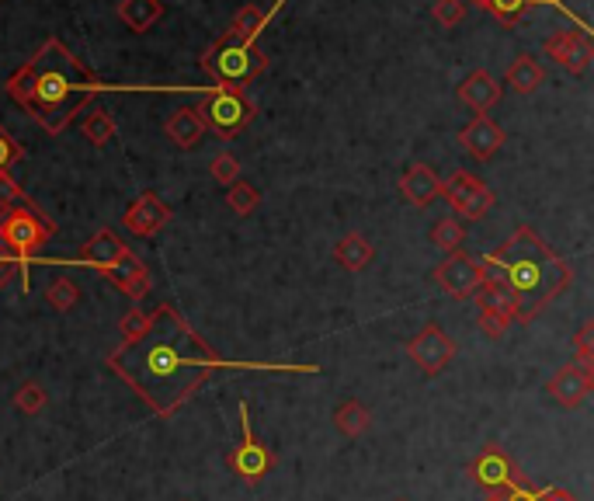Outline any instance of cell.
Masks as SVG:
<instances>
[{
    "label": "cell",
    "instance_id": "6da1fadb",
    "mask_svg": "<svg viewBox=\"0 0 594 501\" xmlns=\"http://www.w3.org/2000/svg\"><path fill=\"white\" fill-rule=\"evenodd\" d=\"M226 366L233 369L237 362L212 352L171 303L153 310V324L143 338L119 341L108 355V369L119 373L160 418H171L216 369Z\"/></svg>",
    "mask_w": 594,
    "mask_h": 501
},
{
    "label": "cell",
    "instance_id": "7a4b0ae2",
    "mask_svg": "<svg viewBox=\"0 0 594 501\" xmlns=\"http://www.w3.org/2000/svg\"><path fill=\"white\" fill-rule=\"evenodd\" d=\"M101 91L98 77L87 74L77 63V56H70V49L60 39H49L18 74H11L7 81V94L14 105L28 108L32 119L42 129H49L53 136H60L70 119L87 108V101Z\"/></svg>",
    "mask_w": 594,
    "mask_h": 501
},
{
    "label": "cell",
    "instance_id": "3957f363",
    "mask_svg": "<svg viewBox=\"0 0 594 501\" xmlns=\"http://www.w3.org/2000/svg\"><path fill=\"white\" fill-rule=\"evenodd\" d=\"M483 279H501L515 293L518 324H532L574 282V268L549 248L532 227H518L487 258H480Z\"/></svg>",
    "mask_w": 594,
    "mask_h": 501
},
{
    "label": "cell",
    "instance_id": "277c9868",
    "mask_svg": "<svg viewBox=\"0 0 594 501\" xmlns=\"http://www.w3.org/2000/svg\"><path fill=\"white\" fill-rule=\"evenodd\" d=\"M56 234V223L46 220L32 202H21L14 209H0V244L18 258L21 265V289L32 286V258L49 237Z\"/></svg>",
    "mask_w": 594,
    "mask_h": 501
},
{
    "label": "cell",
    "instance_id": "5b68a950",
    "mask_svg": "<svg viewBox=\"0 0 594 501\" xmlns=\"http://www.w3.org/2000/svg\"><path fill=\"white\" fill-rule=\"evenodd\" d=\"M198 63L219 87H244L268 70V56L258 49V42H244L230 32L212 42Z\"/></svg>",
    "mask_w": 594,
    "mask_h": 501
},
{
    "label": "cell",
    "instance_id": "8992f818",
    "mask_svg": "<svg viewBox=\"0 0 594 501\" xmlns=\"http://www.w3.org/2000/svg\"><path fill=\"white\" fill-rule=\"evenodd\" d=\"M198 112H202L205 126L212 133L223 136V140H233V136H240L254 122L258 105L247 98L244 87H212L198 101Z\"/></svg>",
    "mask_w": 594,
    "mask_h": 501
},
{
    "label": "cell",
    "instance_id": "52a82bcc",
    "mask_svg": "<svg viewBox=\"0 0 594 501\" xmlns=\"http://www.w3.org/2000/svg\"><path fill=\"white\" fill-rule=\"evenodd\" d=\"M240 446L230 449V456H226V467L233 470V474L240 477V481L247 484V488H258L264 477L275 470L278 456L271 453L268 446L254 435V425H251V411H247V404H240Z\"/></svg>",
    "mask_w": 594,
    "mask_h": 501
},
{
    "label": "cell",
    "instance_id": "ba28073f",
    "mask_svg": "<svg viewBox=\"0 0 594 501\" xmlns=\"http://www.w3.org/2000/svg\"><path fill=\"white\" fill-rule=\"evenodd\" d=\"M442 199L452 209V216H459L462 223H476L494 209V192L483 185L476 174L469 171H452L442 181Z\"/></svg>",
    "mask_w": 594,
    "mask_h": 501
},
{
    "label": "cell",
    "instance_id": "9c48e42d",
    "mask_svg": "<svg viewBox=\"0 0 594 501\" xmlns=\"http://www.w3.org/2000/svg\"><path fill=\"white\" fill-rule=\"evenodd\" d=\"M456 352H459L456 338H452V334H445L442 324H435V321L424 324V328L407 341L410 362H414V366L421 369L424 376L445 373V369L452 366V359H456Z\"/></svg>",
    "mask_w": 594,
    "mask_h": 501
},
{
    "label": "cell",
    "instance_id": "30bf717a",
    "mask_svg": "<svg viewBox=\"0 0 594 501\" xmlns=\"http://www.w3.org/2000/svg\"><path fill=\"white\" fill-rule=\"evenodd\" d=\"M466 474H469V481H473L476 488L487 491L490 498L504 495V491L515 488L518 481H525V477L518 474V463L497 446H487L480 456H473V463H469Z\"/></svg>",
    "mask_w": 594,
    "mask_h": 501
},
{
    "label": "cell",
    "instance_id": "8fae6325",
    "mask_svg": "<svg viewBox=\"0 0 594 501\" xmlns=\"http://www.w3.org/2000/svg\"><path fill=\"white\" fill-rule=\"evenodd\" d=\"M431 279H435L438 289L449 293L452 300H473L483 286V265L476 258H469V254L452 251L449 258L431 272Z\"/></svg>",
    "mask_w": 594,
    "mask_h": 501
},
{
    "label": "cell",
    "instance_id": "7c38bea8",
    "mask_svg": "<svg viewBox=\"0 0 594 501\" xmlns=\"http://www.w3.org/2000/svg\"><path fill=\"white\" fill-rule=\"evenodd\" d=\"M542 53H546L556 67L567 70V74H584L588 63L594 60V42L588 39V32H581V28H560V32H553L546 39Z\"/></svg>",
    "mask_w": 594,
    "mask_h": 501
},
{
    "label": "cell",
    "instance_id": "4fadbf2b",
    "mask_svg": "<svg viewBox=\"0 0 594 501\" xmlns=\"http://www.w3.org/2000/svg\"><path fill=\"white\" fill-rule=\"evenodd\" d=\"M122 223H126V230H129V234H136V237H157L160 230L171 223V206H167V202L160 199L157 192H143L126 209Z\"/></svg>",
    "mask_w": 594,
    "mask_h": 501
},
{
    "label": "cell",
    "instance_id": "5bb4252c",
    "mask_svg": "<svg viewBox=\"0 0 594 501\" xmlns=\"http://www.w3.org/2000/svg\"><path fill=\"white\" fill-rule=\"evenodd\" d=\"M459 143L473 161H490V157L504 147V129L497 126L490 115H476V119L459 133Z\"/></svg>",
    "mask_w": 594,
    "mask_h": 501
},
{
    "label": "cell",
    "instance_id": "9a60e30c",
    "mask_svg": "<svg viewBox=\"0 0 594 501\" xmlns=\"http://www.w3.org/2000/svg\"><path fill=\"white\" fill-rule=\"evenodd\" d=\"M546 390L560 408H581L584 397L591 394V383H588V373H584L577 362H570V366L556 369V373L549 376Z\"/></svg>",
    "mask_w": 594,
    "mask_h": 501
},
{
    "label": "cell",
    "instance_id": "2e32d148",
    "mask_svg": "<svg viewBox=\"0 0 594 501\" xmlns=\"http://www.w3.org/2000/svg\"><path fill=\"white\" fill-rule=\"evenodd\" d=\"M400 195L417 209H428L435 199H442V178L428 164H410L400 178Z\"/></svg>",
    "mask_w": 594,
    "mask_h": 501
},
{
    "label": "cell",
    "instance_id": "e0dca14e",
    "mask_svg": "<svg viewBox=\"0 0 594 501\" xmlns=\"http://www.w3.org/2000/svg\"><path fill=\"white\" fill-rule=\"evenodd\" d=\"M126 254H129V248L112 234V230H98V234H94L91 241L80 248V254L73 261H80V265H91V268H98L101 275H108L122 258H126Z\"/></svg>",
    "mask_w": 594,
    "mask_h": 501
},
{
    "label": "cell",
    "instance_id": "ac0fdd59",
    "mask_svg": "<svg viewBox=\"0 0 594 501\" xmlns=\"http://www.w3.org/2000/svg\"><path fill=\"white\" fill-rule=\"evenodd\" d=\"M459 101L466 108H473L476 115H487L490 108L501 101V84L494 81V74L490 70H473V74H466V81L459 84Z\"/></svg>",
    "mask_w": 594,
    "mask_h": 501
},
{
    "label": "cell",
    "instance_id": "d6986e66",
    "mask_svg": "<svg viewBox=\"0 0 594 501\" xmlns=\"http://www.w3.org/2000/svg\"><path fill=\"white\" fill-rule=\"evenodd\" d=\"M105 279L112 282L115 289H122L129 300H143V296L150 293V272H146V265L132 251L105 275Z\"/></svg>",
    "mask_w": 594,
    "mask_h": 501
},
{
    "label": "cell",
    "instance_id": "ffe728a7",
    "mask_svg": "<svg viewBox=\"0 0 594 501\" xmlns=\"http://www.w3.org/2000/svg\"><path fill=\"white\" fill-rule=\"evenodd\" d=\"M205 119H202V112L198 108H178V112L167 119V126H164V133H167V140L174 143V147H181V150H192L202 143V136H205Z\"/></svg>",
    "mask_w": 594,
    "mask_h": 501
},
{
    "label": "cell",
    "instance_id": "44dd1931",
    "mask_svg": "<svg viewBox=\"0 0 594 501\" xmlns=\"http://www.w3.org/2000/svg\"><path fill=\"white\" fill-rule=\"evenodd\" d=\"M376 258V248H372L369 237L362 234H344L341 241L334 244V261L341 268H348V272H362V268H369V261Z\"/></svg>",
    "mask_w": 594,
    "mask_h": 501
},
{
    "label": "cell",
    "instance_id": "7402d4cb",
    "mask_svg": "<svg viewBox=\"0 0 594 501\" xmlns=\"http://www.w3.org/2000/svg\"><path fill=\"white\" fill-rule=\"evenodd\" d=\"M473 300H476V307L487 310V314H501V317H511V321H518L515 293H511V289L504 286L501 279H483L480 293H476Z\"/></svg>",
    "mask_w": 594,
    "mask_h": 501
},
{
    "label": "cell",
    "instance_id": "603a6c76",
    "mask_svg": "<svg viewBox=\"0 0 594 501\" xmlns=\"http://www.w3.org/2000/svg\"><path fill=\"white\" fill-rule=\"evenodd\" d=\"M542 81H546V70H542V63L528 53H522L508 67V87L515 94H535L542 87Z\"/></svg>",
    "mask_w": 594,
    "mask_h": 501
},
{
    "label": "cell",
    "instance_id": "cb8c5ba5",
    "mask_svg": "<svg viewBox=\"0 0 594 501\" xmlns=\"http://www.w3.org/2000/svg\"><path fill=\"white\" fill-rule=\"evenodd\" d=\"M334 428L344 439H362L372 428V411L365 408L362 401H344L341 408L334 411Z\"/></svg>",
    "mask_w": 594,
    "mask_h": 501
},
{
    "label": "cell",
    "instance_id": "d4e9b609",
    "mask_svg": "<svg viewBox=\"0 0 594 501\" xmlns=\"http://www.w3.org/2000/svg\"><path fill=\"white\" fill-rule=\"evenodd\" d=\"M160 14H164L160 0H122L119 4L122 25L132 28V32H150V28L160 21Z\"/></svg>",
    "mask_w": 594,
    "mask_h": 501
},
{
    "label": "cell",
    "instance_id": "484cf974",
    "mask_svg": "<svg viewBox=\"0 0 594 501\" xmlns=\"http://www.w3.org/2000/svg\"><path fill=\"white\" fill-rule=\"evenodd\" d=\"M278 7H282V0H278ZM278 7H275V11H278ZM275 11H261L258 4H244L237 14H233L230 35H237V39H244V42H258V35L264 32V25H268Z\"/></svg>",
    "mask_w": 594,
    "mask_h": 501
},
{
    "label": "cell",
    "instance_id": "4316f807",
    "mask_svg": "<svg viewBox=\"0 0 594 501\" xmlns=\"http://www.w3.org/2000/svg\"><path fill=\"white\" fill-rule=\"evenodd\" d=\"M462 241H466V223L459 220V216H445V220L435 223V230H431V244L442 251H459Z\"/></svg>",
    "mask_w": 594,
    "mask_h": 501
},
{
    "label": "cell",
    "instance_id": "83f0119b",
    "mask_svg": "<svg viewBox=\"0 0 594 501\" xmlns=\"http://www.w3.org/2000/svg\"><path fill=\"white\" fill-rule=\"evenodd\" d=\"M532 4H553V0H487V7H483V11L494 14V18L501 21V25L515 28L518 21L525 18V11H528ZM556 7H560V4H556Z\"/></svg>",
    "mask_w": 594,
    "mask_h": 501
},
{
    "label": "cell",
    "instance_id": "f1b7e54d",
    "mask_svg": "<svg viewBox=\"0 0 594 501\" xmlns=\"http://www.w3.org/2000/svg\"><path fill=\"white\" fill-rule=\"evenodd\" d=\"M84 136L94 143V147H105V143L115 140V133H119V126H115V119L108 112H101V108H94L91 115L84 119Z\"/></svg>",
    "mask_w": 594,
    "mask_h": 501
},
{
    "label": "cell",
    "instance_id": "f546056e",
    "mask_svg": "<svg viewBox=\"0 0 594 501\" xmlns=\"http://www.w3.org/2000/svg\"><path fill=\"white\" fill-rule=\"evenodd\" d=\"M226 206L237 216H251L261 206V192L254 185H247V181H237L233 188H226Z\"/></svg>",
    "mask_w": 594,
    "mask_h": 501
},
{
    "label": "cell",
    "instance_id": "4dcf8cb0",
    "mask_svg": "<svg viewBox=\"0 0 594 501\" xmlns=\"http://www.w3.org/2000/svg\"><path fill=\"white\" fill-rule=\"evenodd\" d=\"M14 408L21 411V415H39L42 408H46V390H42V383L28 380L18 387V394H14Z\"/></svg>",
    "mask_w": 594,
    "mask_h": 501
},
{
    "label": "cell",
    "instance_id": "1f68e13d",
    "mask_svg": "<svg viewBox=\"0 0 594 501\" xmlns=\"http://www.w3.org/2000/svg\"><path fill=\"white\" fill-rule=\"evenodd\" d=\"M46 300H49V307H56L60 314H66V310H73L80 303V289L73 286L70 279H56L53 286L46 289Z\"/></svg>",
    "mask_w": 594,
    "mask_h": 501
},
{
    "label": "cell",
    "instance_id": "d6a6232c",
    "mask_svg": "<svg viewBox=\"0 0 594 501\" xmlns=\"http://www.w3.org/2000/svg\"><path fill=\"white\" fill-rule=\"evenodd\" d=\"M209 171H212V178H216L219 185H226V188H233L240 181V161L230 154V150H223V154L212 157Z\"/></svg>",
    "mask_w": 594,
    "mask_h": 501
},
{
    "label": "cell",
    "instance_id": "836d02e7",
    "mask_svg": "<svg viewBox=\"0 0 594 501\" xmlns=\"http://www.w3.org/2000/svg\"><path fill=\"white\" fill-rule=\"evenodd\" d=\"M574 352H577V366L588 373L594 369V321H584L574 334Z\"/></svg>",
    "mask_w": 594,
    "mask_h": 501
},
{
    "label": "cell",
    "instance_id": "e575fe53",
    "mask_svg": "<svg viewBox=\"0 0 594 501\" xmlns=\"http://www.w3.org/2000/svg\"><path fill=\"white\" fill-rule=\"evenodd\" d=\"M150 324H153V314H143V310L132 307L129 314L119 321V334H122V341H139L146 331H150Z\"/></svg>",
    "mask_w": 594,
    "mask_h": 501
},
{
    "label": "cell",
    "instance_id": "d590c367",
    "mask_svg": "<svg viewBox=\"0 0 594 501\" xmlns=\"http://www.w3.org/2000/svg\"><path fill=\"white\" fill-rule=\"evenodd\" d=\"M431 14H435V21L442 28H456L466 18V0H435Z\"/></svg>",
    "mask_w": 594,
    "mask_h": 501
},
{
    "label": "cell",
    "instance_id": "8d00e7d4",
    "mask_svg": "<svg viewBox=\"0 0 594 501\" xmlns=\"http://www.w3.org/2000/svg\"><path fill=\"white\" fill-rule=\"evenodd\" d=\"M511 317H501V314H487V310H480V314H476V328H480L483 334H487V338H504V334H508V328H511Z\"/></svg>",
    "mask_w": 594,
    "mask_h": 501
},
{
    "label": "cell",
    "instance_id": "74e56055",
    "mask_svg": "<svg viewBox=\"0 0 594 501\" xmlns=\"http://www.w3.org/2000/svg\"><path fill=\"white\" fill-rule=\"evenodd\" d=\"M21 202H28L21 185L11 174H0V209H14V206H21Z\"/></svg>",
    "mask_w": 594,
    "mask_h": 501
},
{
    "label": "cell",
    "instance_id": "f35d334b",
    "mask_svg": "<svg viewBox=\"0 0 594 501\" xmlns=\"http://www.w3.org/2000/svg\"><path fill=\"white\" fill-rule=\"evenodd\" d=\"M21 157H25V150H21L18 143H14L11 136L4 133V129H0V174H7V167H14Z\"/></svg>",
    "mask_w": 594,
    "mask_h": 501
},
{
    "label": "cell",
    "instance_id": "ab89813d",
    "mask_svg": "<svg viewBox=\"0 0 594 501\" xmlns=\"http://www.w3.org/2000/svg\"><path fill=\"white\" fill-rule=\"evenodd\" d=\"M542 498H546V491L532 488V484H525V481H518L515 488H508L504 495H497V501H542Z\"/></svg>",
    "mask_w": 594,
    "mask_h": 501
},
{
    "label": "cell",
    "instance_id": "60d3db41",
    "mask_svg": "<svg viewBox=\"0 0 594 501\" xmlns=\"http://www.w3.org/2000/svg\"><path fill=\"white\" fill-rule=\"evenodd\" d=\"M14 265H18V258H14V254L7 251L4 244H0V286H4V282L14 275Z\"/></svg>",
    "mask_w": 594,
    "mask_h": 501
},
{
    "label": "cell",
    "instance_id": "b9f144b4",
    "mask_svg": "<svg viewBox=\"0 0 594 501\" xmlns=\"http://www.w3.org/2000/svg\"><path fill=\"white\" fill-rule=\"evenodd\" d=\"M542 501H577V495L567 488H546V498Z\"/></svg>",
    "mask_w": 594,
    "mask_h": 501
},
{
    "label": "cell",
    "instance_id": "7bdbcfd3",
    "mask_svg": "<svg viewBox=\"0 0 594 501\" xmlns=\"http://www.w3.org/2000/svg\"><path fill=\"white\" fill-rule=\"evenodd\" d=\"M466 4H476V7H487V0H466Z\"/></svg>",
    "mask_w": 594,
    "mask_h": 501
},
{
    "label": "cell",
    "instance_id": "ee69618b",
    "mask_svg": "<svg viewBox=\"0 0 594 501\" xmlns=\"http://www.w3.org/2000/svg\"><path fill=\"white\" fill-rule=\"evenodd\" d=\"M588 383H591V394H594V369H588Z\"/></svg>",
    "mask_w": 594,
    "mask_h": 501
},
{
    "label": "cell",
    "instance_id": "f6af8a7d",
    "mask_svg": "<svg viewBox=\"0 0 594 501\" xmlns=\"http://www.w3.org/2000/svg\"><path fill=\"white\" fill-rule=\"evenodd\" d=\"M393 501H407V498H393Z\"/></svg>",
    "mask_w": 594,
    "mask_h": 501
},
{
    "label": "cell",
    "instance_id": "bcb514c9",
    "mask_svg": "<svg viewBox=\"0 0 594 501\" xmlns=\"http://www.w3.org/2000/svg\"><path fill=\"white\" fill-rule=\"evenodd\" d=\"M487 501H497V498H487Z\"/></svg>",
    "mask_w": 594,
    "mask_h": 501
},
{
    "label": "cell",
    "instance_id": "7dc6e473",
    "mask_svg": "<svg viewBox=\"0 0 594 501\" xmlns=\"http://www.w3.org/2000/svg\"><path fill=\"white\" fill-rule=\"evenodd\" d=\"M553 4H556V0H553Z\"/></svg>",
    "mask_w": 594,
    "mask_h": 501
}]
</instances>
